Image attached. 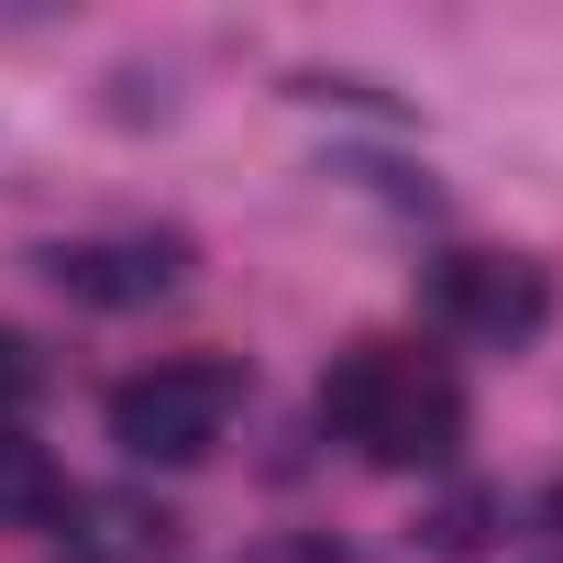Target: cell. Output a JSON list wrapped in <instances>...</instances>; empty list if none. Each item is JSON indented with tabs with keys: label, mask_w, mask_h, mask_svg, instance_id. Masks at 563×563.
Segmentation results:
<instances>
[{
	"label": "cell",
	"mask_w": 563,
	"mask_h": 563,
	"mask_svg": "<svg viewBox=\"0 0 563 563\" xmlns=\"http://www.w3.org/2000/svg\"><path fill=\"white\" fill-rule=\"evenodd\" d=\"M232 409H243V376H232L221 354H177V365L111 387V442H122L133 464H199Z\"/></svg>",
	"instance_id": "6da1fadb"
},
{
	"label": "cell",
	"mask_w": 563,
	"mask_h": 563,
	"mask_svg": "<svg viewBox=\"0 0 563 563\" xmlns=\"http://www.w3.org/2000/svg\"><path fill=\"white\" fill-rule=\"evenodd\" d=\"M431 310L475 343H530L552 321V276L530 254H442L431 265Z\"/></svg>",
	"instance_id": "7a4b0ae2"
},
{
	"label": "cell",
	"mask_w": 563,
	"mask_h": 563,
	"mask_svg": "<svg viewBox=\"0 0 563 563\" xmlns=\"http://www.w3.org/2000/svg\"><path fill=\"white\" fill-rule=\"evenodd\" d=\"M34 265H45V288L78 299V310H144V299H166L177 276H188V243L177 232H144V243H56Z\"/></svg>",
	"instance_id": "3957f363"
},
{
	"label": "cell",
	"mask_w": 563,
	"mask_h": 563,
	"mask_svg": "<svg viewBox=\"0 0 563 563\" xmlns=\"http://www.w3.org/2000/svg\"><path fill=\"white\" fill-rule=\"evenodd\" d=\"M420 387V365L398 354V343H365V354H343L332 376H321V420L343 431V442H376L387 431V409Z\"/></svg>",
	"instance_id": "277c9868"
},
{
	"label": "cell",
	"mask_w": 563,
	"mask_h": 563,
	"mask_svg": "<svg viewBox=\"0 0 563 563\" xmlns=\"http://www.w3.org/2000/svg\"><path fill=\"white\" fill-rule=\"evenodd\" d=\"M166 530H177V519H166L155 497H67V541H56V552H67V563H155Z\"/></svg>",
	"instance_id": "5b68a950"
},
{
	"label": "cell",
	"mask_w": 563,
	"mask_h": 563,
	"mask_svg": "<svg viewBox=\"0 0 563 563\" xmlns=\"http://www.w3.org/2000/svg\"><path fill=\"white\" fill-rule=\"evenodd\" d=\"M453 442H464V398L442 387V376H420L398 409H387V431L365 442L376 464H453Z\"/></svg>",
	"instance_id": "8992f818"
},
{
	"label": "cell",
	"mask_w": 563,
	"mask_h": 563,
	"mask_svg": "<svg viewBox=\"0 0 563 563\" xmlns=\"http://www.w3.org/2000/svg\"><path fill=\"white\" fill-rule=\"evenodd\" d=\"M34 387H45L34 343H23V332H0V409H34Z\"/></svg>",
	"instance_id": "52a82bcc"
},
{
	"label": "cell",
	"mask_w": 563,
	"mask_h": 563,
	"mask_svg": "<svg viewBox=\"0 0 563 563\" xmlns=\"http://www.w3.org/2000/svg\"><path fill=\"white\" fill-rule=\"evenodd\" d=\"M0 497H45V464L23 442H0Z\"/></svg>",
	"instance_id": "ba28073f"
}]
</instances>
